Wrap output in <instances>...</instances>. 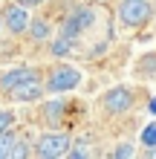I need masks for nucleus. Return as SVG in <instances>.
Returning <instances> with one entry per match:
<instances>
[{
  "label": "nucleus",
  "mask_w": 156,
  "mask_h": 159,
  "mask_svg": "<svg viewBox=\"0 0 156 159\" xmlns=\"http://www.w3.org/2000/svg\"><path fill=\"white\" fill-rule=\"evenodd\" d=\"M17 139V133L15 130H6V133H0V159H6L9 156V151H12V142Z\"/></svg>",
  "instance_id": "nucleus-15"
},
{
  "label": "nucleus",
  "mask_w": 156,
  "mask_h": 159,
  "mask_svg": "<svg viewBox=\"0 0 156 159\" xmlns=\"http://www.w3.org/2000/svg\"><path fill=\"white\" fill-rule=\"evenodd\" d=\"M43 96H47V90H43V72H41V75H32V78L20 81L17 87H12L3 98L12 101V104H35Z\"/></svg>",
  "instance_id": "nucleus-8"
},
{
  "label": "nucleus",
  "mask_w": 156,
  "mask_h": 159,
  "mask_svg": "<svg viewBox=\"0 0 156 159\" xmlns=\"http://www.w3.org/2000/svg\"><path fill=\"white\" fill-rule=\"evenodd\" d=\"M0 35H3V15H0Z\"/></svg>",
  "instance_id": "nucleus-19"
},
{
  "label": "nucleus",
  "mask_w": 156,
  "mask_h": 159,
  "mask_svg": "<svg viewBox=\"0 0 156 159\" xmlns=\"http://www.w3.org/2000/svg\"><path fill=\"white\" fill-rule=\"evenodd\" d=\"M113 15L124 29H142L156 17V3L153 0H116Z\"/></svg>",
  "instance_id": "nucleus-3"
},
{
  "label": "nucleus",
  "mask_w": 156,
  "mask_h": 159,
  "mask_svg": "<svg viewBox=\"0 0 156 159\" xmlns=\"http://www.w3.org/2000/svg\"><path fill=\"white\" fill-rule=\"evenodd\" d=\"M136 104H139V90L130 87V84H116V87L104 90L101 98H98V107L107 119H122L127 113H133Z\"/></svg>",
  "instance_id": "nucleus-2"
},
{
  "label": "nucleus",
  "mask_w": 156,
  "mask_h": 159,
  "mask_svg": "<svg viewBox=\"0 0 156 159\" xmlns=\"http://www.w3.org/2000/svg\"><path fill=\"white\" fill-rule=\"evenodd\" d=\"M52 35H55V26H52L49 17H43V15H32V20H29V26H26L23 38L29 41L32 46H41V43H49Z\"/></svg>",
  "instance_id": "nucleus-9"
},
{
  "label": "nucleus",
  "mask_w": 156,
  "mask_h": 159,
  "mask_svg": "<svg viewBox=\"0 0 156 159\" xmlns=\"http://www.w3.org/2000/svg\"><path fill=\"white\" fill-rule=\"evenodd\" d=\"M69 145H72L69 130H43L32 142V156H38V159H61V156H67Z\"/></svg>",
  "instance_id": "nucleus-4"
},
{
  "label": "nucleus",
  "mask_w": 156,
  "mask_h": 159,
  "mask_svg": "<svg viewBox=\"0 0 156 159\" xmlns=\"http://www.w3.org/2000/svg\"><path fill=\"white\" fill-rule=\"evenodd\" d=\"M43 70L38 67H15V70H6V72H0V96H6L12 87H17L20 81L26 78H32V75H41Z\"/></svg>",
  "instance_id": "nucleus-10"
},
{
  "label": "nucleus",
  "mask_w": 156,
  "mask_h": 159,
  "mask_svg": "<svg viewBox=\"0 0 156 159\" xmlns=\"http://www.w3.org/2000/svg\"><path fill=\"white\" fill-rule=\"evenodd\" d=\"M69 107H72V101L61 98V96H52L47 101H41V107H38L41 125L47 130H64L69 125Z\"/></svg>",
  "instance_id": "nucleus-6"
},
{
  "label": "nucleus",
  "mask_w": 156,
  "mask_h": 159,
  "mask_svg": "<svg viewBox=\"0 0 156 159\" xmlns=\"http://www.w3.org/2000/svg\"><path fill=\"white\" fill-rule=\"evenodd\" d=\"M0 15H3V32H9L12 38H23L26 26L32 20L29 9L23 3H17V0H6V3L0 6Z\"/></svg>",
  "instance_id": "nucleus-7"
},
{
  "label": "nucleus",
  "mask_w": 156,
  "mask_h": 159,
  "mask_svg": "<svg viewBox=\"0 0 156 159\" xmlns=\"http://www.w3.org/2000/svg\"><path fill=\"white\" fill-rule=\"evenodd\" d=\"M142 145H145V148L156 145V125H150V127H148V130L142 133Z\"/></svg>",
  "instance_id": "nucleus-16"
},
{
  "label": "nucleus",
  "mask_w": 156,
  "mask_h": 159,
  "mask_svg": "<svg viewBox=\"0 0 156 159\" xmlns=\"http://www.w3.org/2000/svg\"><path fill=\"white\" fill-rule=\"evenodd\" d=\"M136 78L142 81H156V52H148L136 61Z\"/></svg>",
  "instance_id": "nucleus-11"
},
{
  "label": "nucleus",
  "mask_w": 156,
  "mask_h": 159,
  "mask_svg": "<svg viewBox=\"0 0 156 159\" xmlns=\"http://www.w3.org/2000/svg\"><path fill=\"white\" fill-rule=\"evenodd\" d=\"M81 75L78 67H72L67 61H52L47 70H43V90H47V96H64V93H72L81 87Z\"/></svg>",
  "instance_id": "nucleus-1"
},
{
  "label": "nucleus",
  "mask_w": 156,
  "mask_h": 159,
  "mask_svg": "<svg viewBox=\"0 0 156 159\" xmlns=\"http://www.w3.org/2000/svg\"><path fill=\"white\" fill-rule=\"evenodd\" d=\"M145 156H148V159H156V145H150L148 151H145Z\"/></svg>",
  "instance_id": "nucleus-18"
},
{
  "label": "nucleus",
  "mask_w": 156,
  "mask_h": 159,
  "mask_svg": "<svg viewBox=\"0 0 156 159\" xmlns=\"http://www.w3.org/2000/svg\"><path fill=\"white\" fill-rule=\"evenodd\" d=\"M130 156H136L133 142H118L113 151H110V159H130Z\"/></svg>",
  "instance_id": "nucleus-13"
},
{
  "label": "nucleus",
  "mask_w": 156,
  "mask_h": 159,
  "mask_svg": "<svg viewBox=\"0 0 156 159\" xmlns=\"http://www.w3.org/2000/svg\"><path fill=\"white\" fill-rule=\"evenodd\" d=\"M15 121H17V116H15L12 107H0V133L15 130Z\"/></svg>",
  "instance_id": "nucleus-14"
},
{
  "label": "nucleus",
  "mask_w": 156,
  "mask_h": 159,
  "mask_svg": "<svg viewBox=\"0 0 156 159\" xmlns=\"http://www.w3.org/2000/svg\"><path fill=\"white\" fill-rule=\"evenodd\" d=\"M26 156H32V142H26L23 136H17L12 142V151H9L6 159H26Z\"/></svg>",
  "instance_id": "nucleus-12"
},
{
  "label": "nucleus",
  "mask_w": 156,
  "mask_h": 159,
  "mask_svg": "<svg viewBox=\"0 0 156 159\" xmlns=\"http://www.w3.org/2000/svg\"><path fill=\"white\" fill-rule=\"evenodd\" d=\"M93 23H96V6H72L69 12L64 15L58 35L69 38L72 43H78V41H81V35L93 29Z\"/></svg>",
  "instance_id": "nucleus-5"
},
{
  "label": "nucleus",
  "mask_w": 156,
  "mask_h": 159,
  "mask_svg": "<svg viewBox=\"0 0 156 159\" xmlns=\"http://www.w3.org/2000/svg\"><path fill=\"white\" fill-rule=\"evenodd\" d=\"M17 3H23L26 9H38V6H43L47 0H17Z\"/></svg>",
  "instance_id": "nucleus-17"
}]
</instances>
